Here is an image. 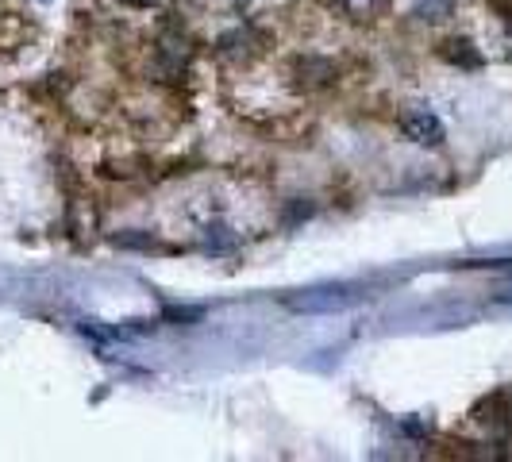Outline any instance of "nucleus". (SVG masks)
I'll return each mask as SVG.
<instances>
[{
  "label": "nucleus",
  "mask_w": 512,
  "mask_h": 462,
  "mask_svg": "<svg viewBox=\"0 0 512 462\" xmlns=\"http://www.w3.org/2000/svg\"><path fill=\"white\" fill-rule=\"evenodd\" d=\"M405 135H409L412 143H424V147H436V143H443V124H439V116H432V112H412V116H405Z\"/></svg>",
  "instance_id": "1"
},
{
  "label": "nucleus",
  "mask_w": 512,
  "mask_h": 462,
  "mask_svg": "<svg viewBox=\"0 0 512 462\" xmlns=\"http://www.w3.org/2000/svg\"><path fill=\"white\" fill-rule=\"evenodd\" d=\"M474 420L478 424H486V428H497V432H505L512 424V405L505 393H493L489 401H482L478 409H474Z\"/></svg>",
  "instance_id": "2"
},
{
  "label": "nucleus",
  "mask_w": 512,
  "mask_h": 462,
  "mask_svg": "<svg viewBox=\"0 0 512 462\" xmlns=\"http://www.w3.org/2000/svg\"><path fill=\"white\" fill-rule=\"evenodd\" d=\"M297 74H301V85L305 89H320V85H328L335 77L332 62H324V58H305V62H297Z\"/></svg>",
  "instance_id": "3"
},
{
  "label": "nucleus",
  "mask_w": 512,
  "mask_h": 462,
  "mask_svg": "<svg viewBox=\"0 0 512 462\" xmlns=\"http://www.w3.org/2000/svg\"><path fill=\"white\" fill-rule=\"evenodd\" d=\"M443 58L447 62H455V66H482V54L474 51V43L470 39H451V43H443Z\"/></svg>",
  "instance_id": "4"
},
{
  "label": "nucleus",
  "mask_w": 512,
  "mask_h": 462,
  "mask_svg": "<svg viewBox=\"0 0 512 462\" xmlns=\"http://www.w3.org/2000/svg\"><path fill=\"white\" fill-rule=\"evenodd\" d=\"M455 12V0H420L416 4V16L420 20H447Z\"/></svg>",
  "instance_id": "5"
},
{
  "label": "nucleus",
  "mask_w": 512,
  "mask_h": 462,
  "mask_svg": "<svg viewBox=\"0 0 512 462\" xmlns=\"http://www.w3.org/2000/svg\"><path fill=\"white\" fill-rule=\"evenodd\" d=\"M497 297H501V301H512V285H505V289H501Z\"/></svg>",
  "instance_id": "6"
},
{
  "label": "nucleus",
  "mask_w": 512,
  "mask_h": 462,
  "mask_svg": "<svg viewBox=\"0 0 512 462\" xmlns=\"http://www.w3.org/2000/svg\"><path fill=\"white\" fill-rule=\"evenodd\" d=\"M235 4H243V0H235Z\"/></svg>",
  "instance_id": "7"
}]
</instances>
